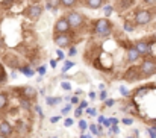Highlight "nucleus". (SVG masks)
Instances as JSON below:
<instances>
[{"label":"nucleus","instance_id":"nucleus-30","mask_svg":"<svg viewBox=\"0 0 156 138\" xmlns=\"http://www.w3.org/2000/svg\"><path fill=\"white\" fill-rule=\"evenodd\" d=\"M70 103H71V105H77V103H79V97H77V96L70 97Z\"/></svg>","mask_w":156,"mask_h":138},{"label":"nucleus","instance_id":"nucleus-23","mask_svg":"<svg viewBox=\"0 0 156 138\" xmlns=\"http://www.w3.org/2000/svg\"><path fill=\"white\" fill-rule=\"evenodd\" d=\"M17 129L18 131H21V132H26V125H24V122H17Z\"/></svg>","mask_w":156,"mask_h":138},{"label":"nucleus","instance_id":"nucleus-28","mask_svg":"<svg viewBox=\"0 0 156 138\" xmlns=\"http://www.w3.org/2000/svg\"><path fill=\"white\" fill-rule=\"evenodd\" d=\"M73 118H65V122H64V126L65 128H70V126H73Z\"/></svg>","mask_w":156,"mask_h":138},{"label":"nucleus","instance_id":"nucleus-9","mask_svg":"<svg viewBox=\"0 0 156 138\" xmlns=\"http://www.w3.org/2000/svg\"><path fill=\"white\" fill-rule=\"evenodd\" d=\"M20 93H21V97L29 99V100L35 99V97H37V94H38L37 88H35V87H30V85H24V87L20 90Z\"/></svg>","mask_w":156,"mask_h":138},{"label":"nucleus","instance_id":"nucleus-19","mask_svg":"<svg viewBox=\"0 0 156 138\" xmlns=\"http://www.w3.org/2000/svg\"><path fill=\"white\" fill-rule=\"evenodd\" d=\"M20 106H21L23 109H26V111H30V109H32V103H30V100H29V99H24V97L20 99Z\"/></svg>","mask_w":156,"mask_h":138},{"label":"nucleus","instance_id":"nucleus-33","mask_svg":"<svg viewBox=\"0 0 156 138\" xmlns=\"http://www.w3.org/2000/svg\"><path fill=\"white\" fill-rule=\"evenodd\" d=\"M147 132H149L150 138H156V131H155V129H152V128H147Z\"/></svg>","mask_w":156,"mask_h":138},{"label":"nucleus","instance_id":"nucleus-7","mask_svg":"<svg viewBox=\"0 0 156 138\" xmlns=\"http://www.w3.org/2000/svg\"><path fill=\"white\" fill-rule=\"evenodd\" d=\"M70 29H71V27H70V24L67 23L65 17L59 18V20L55 23V34H68Z\"/></svg>","mask_w":156,"mask_h":138},{"label":"nucleus","instance_id":"nucleus-12","mask_svg":"<svg viewBox=\"0 0 156 138\" xmlns=\"http://www.w3.org/2000/svg\"><path fill=\"white\" fill-rule=\"evenodd\" d=\"M141 56H140V53L136 52V49L133 46H129L127 49V61L129 62H135V61H138Z\"/></svg>","mask_w":156,"mask_h":138},{"label":"nucleus","instance_id":"nucleus-14","mask_svg":"<svg viewBox=\"0 0 156 138\" xmlns=\"http://www.w3.org/2000/svg\"><path fill=\"white\" fill-rule=\"evenodd\" d=\"M102 5H103V0H87V6L91 9H99L102 8Z\"/></svg>","mask_w":156,"mask_h":138},{"label":"nucleus","instance_id":"nucleus-37","mask_svg":"<svg viewBox=\"0 0 156 138\" xmlns=\"http://www.w3.org/2000/svg\"><path fill=\"white\" fill-rule=\"evenodd\" d=\"M35 111H37V112H38V115H40V117H41V118H44V114H43V111H41V108H40V106H38V105H37V106H35Z\"/></svg>","mask_w":156,"mask_h":138},{"label":"nucleus","instance_id":"nucleus-22","mask_svg":"<svg viewBox=\"0 0 156 138\" xmlns=\"http://www.w3.org/2000/svg\"><path fill=\"white\" fill-rule=\"evenodd\" d=\"M71 108H73V105H71V103H68V105H65V106L62 108V111H61V114H62V115H67V114H68V112L71 111Z\"/></svg>","mask_w":156,"mask_h":138},{"label":"nucleus","instance_id":"nucleus-40","mask_svg":"<svg viewBox=\"0 0 156 138\" xmlns=\"http://www.w3.org/2000/svg\"><path fill=\"white\" fill-rule=\"evenodd\" d=\"M102 125H105L106 128H111V122H109V118H105V120H103V123H102Z\"/></svg>","mask_w":156,"mask_h":138},{"label":"nucleus","instance_id":"nucleus-55","mask_svg":"<svg viewBox=\"0 0 156 138\" xmlns=\"http://www.w3.org/2000/svg\"><path fill=\"white\" fill-rule=\"evenodd\" d=\"M88 138H90V137H88Z\"/></svg>","mask_w":156,"mask_h":138},{"label":"nucleus","instance_id":"nucleus-10","mask_svg":"<svg viewBox=\"0 0 156 138\" xmlns=\"http://www.w3.org/2000/svg\"><path fill=\"white\" fill-rule=\"evenodd\" d=\"M12 132H14L12 125H11L9 122H6V120H2V122H0V134L9 138L12 135Z\"/></svg>","mask_w":156,"mask_h":138},{"label":"nucleus","instance_id":"nucleus-8","mask_svg":"<svg viewBox=\"0 0 156 138\" xmlns=\"http://www.w3.org/2000/svg\"><path fill=\"white\" fill-rule=\"evenodd\" d=\"M133 47L136 49V52L140 53V56H147L149 53H150V44L147 43V41H136Z\"/></svg>","mask_w":156,"mask_h":138},{"label":"nucleus","instance_id":"nucleus-48","mask_svg":"<svg viewBox=\"0 0 156 138\" xmlns=\"http://www.w3.org/2000/svg\"><path fill=\"white\" fill-rule=\"evenodd\" d=\"M143 2H146V3H155L156 0H143Z\"/></svg>","mask_w":156,"mask_h":138},{"label":"nucleus","instance_id":"nucleus-13","mask_svg":"<svg viewBox=\"0 0 156 138\" xmlns=\"http://www.w3.org/2000/svg\"><path fill=\"white\" fill-rule=\"evenodd\" d=\"M153 88V85H146V87H143V88H138L136 91L133 93V96H135V99H141V97H144L149 90H152Z\"/></svg>","mask_w":156,"mask_h":138},{"label":"nucleus","instance_id":"nucleus-54","mask_svg":"<svg viewBox=\"0 0 156 138\" xmlns=\"http://www.w3.org/2000/svg\"><path fill=\"white\" fill-rule=\"evenodd\" d=\"M53 138H58V137H53Z\"/></svg>","mask_w":156,"mask_h":138},{"label":"nucleus","instance_id":"nucleus-46","mask_svg":"<svg viewBox=\"0 0 156 138\" xmlns=\"http://www.w3.org/2000/svg\"><path fill=\"white\" fill-rule=\"evenodd\" d=\"M103 120H105V117H103V115H99V123H100V125L103 123Z\"/></svg>","mask_w":156,"mask_h":138},{"label":"nucleus","instance_id":"nucleus-20","mask_svg":"<svg viewBox=\"0 0 156 138\" xmlns=\"http://www.w3.org/2000/svg\"><path fill=\"white\" fill-rule=\"evenodd\" d=\"M71 67H74V62H73V61H67V62H65V65L62 67V74H65V73H67V70H70Z\"/></svg>","mask_w":156,"mask_h":138},{"label":"nucleus","instance_id":"nucleus-24","mask_svg":"<svg viewBox=\"0 0 156 138\" xmlns=\"http://www.w3.org/2000/svg\"><path fill=\"white\" fill-rule=\"evenodd\" d=\"M87 128H88L87 120H80V122H79V129H80V131H87Z\"/></svg>","mask_w":156,"mask_h":138},{"label":"nucleus","instance_id":"nucleus-17","mask_svg":"<svg viewBox=\"0 0 156 138\" xmlns=\"http://www.w3.org/2000/svg\"><path fill=\"white\" fill-rule=\"evenodd\" d=\"M61 5V0H46V6L47 9H52V11H56Z\"/></svg>","mask_w":156,"mask_h":138},{"label":"nucleus","instance_id":"nucleus-38","mask_svg":"<svg viewBox=\"0 0 156 138\" xmlns=\"http://www.w3.org/2000/svg\"><path fill=\"white\" fill-rule=\"evenodd\" d=\"M76 53H77V50H76V47H71V46H70V52H68V55H70V56H74Z\"/></svg>","mask_w":156,"mask_h":138},{"label":"nucleus","instance_id":"nucleus-11","mask_svg":"<svg viewBox=\"0 0 156 138\" xmlns=\"http://www.w3.org/2000/svg\"><path fill=\"white\" fill-rule=\"evenodd\" d=\"M41 14H43V8L38 6V5H32V6H29V9H27V15H29L32 20L40 18Z\"/></svg>","mask_w":156,"mask_h":138},{"label":"nucleus","instance_id":"nucleus-1","mask_svg":"<svg viewBox=\"0 0 156 138\" xmlns=\"http://www.w3.org/2000/svg\"><path fill=\"white\" fill-rule=\"evenodd\" d=\"M94 31H96L97 35H100V37L106 38V37H109L111 32H112V24H111L108 20L100 18V20H97V21L94 23Z\"/></svg>","mask_w":156,"mask_h":138},{"label":"nucleus","instance_id":"nucleus-44","mask_svg":"<svg viewBox=\"0 0 156 138\" xmlns=\"http://www.w3.org/2000/svg\"><path fill=\"white\" fill-rule=\"evenodd\" d=\"M79 106L83 109V108H87V106H88V103H87V102H80V105H79Z\"/></svg>","mask_w":156,"mask_h":138},{"label":"nucleus","instance_id":"nucleus-53","mask_svg":"<svg viewBox=\"0 0 156 138\" xmlns=\"http://www.w3.org/2000/svg\"><path fill=\"white\" fill-rule=\"evenodd\" d=\"M153 129H155V131H156V128H153Z\"/></svg>","mask_w":156,"mask_h":138},{"label":"nucleus","instance_id":"nucleus-4","mask_svg":"<svg viewBox=\"0 0 156 138\" xmlns=\"http://www.w3.org/2000/svg\"><path fill=\"white\" fill-rule=\"evenodd\" d=\"M55 44L59 47H70L71 46V37L68 34H55L53 37Z\"/></svg>","mask_w":156,"mask_h":138},{"label":"nucleus","instance_id":"nucleus-3","mask_svg":"<svg viewBox=\"0 0 156 138\" xmlns=\"http://www.w3.org/2000/svg\"><path fill=\"white\" fill-rule=\"evenodd\" d=\"M65 20H67V23L70 24V27L77 29V27H80L82 23H83V15L79 14V12H70V14L65 17Z\"/></svg>","mask_w":156,"mask_h":138},{"label":"nucleus","instance_id":"nucleus-49","mask_svg":"<svg viewBox=\"0 0 156 138\" xmlns=\"http://www.w3.org/2000/svg\"><path fill=\"white\" fill-rule=\"evenodd\" d=\"M80 138H88V135H85V134H83V135H80Z\"/></svg>","mask_w":156,"mask_h":138},{"label":"nucleus","instance_id":"nucleus-45","mask_svg":"<svg viewBox=\"0 0 156 138\" xmlns=\"http://www.w3.org/2000/svg\"><path fill=\"white\" fill-rule=\"evenodd\" d=\"M56 64H58V61H56V59H52V61H50V65H52L53 68L56 67Z\"/></svg>","mask_w":156,"mask_h":138},{"label":"nucleus","instance_id":"nucleus-5","mask_svg":"<svg viewBox=\"0 0 156 138\" xmlns=\"http://www.w3.org/2000/svg\"><path fill=\"white\" fill-rule=\"evenodd\" d=\"M143 76H141V71H140V67H130L126 73H124V79L127 82H136L140 81Z\"/></svg>","mask_w":156,"mask_h":138},{"label":"nucleus","instance_id":"nucleus-31","mask_svg":"<svg viewBox=\"0 0 156 138\" xmlns=\"http://www.w3.org/2000/svg\"><path fill=\"white\" fill-rule=\"evenodd\" d=\"M123 123H124L126 126H130V125L133 123V118H127V117H124V118H123Z\"/></svg>","mask_w":156,"mask_h":138},{"label":"nucleus","instance_id":"nucleus-42","mask_svg":"<svg viewBox=\"0 0 156 138\" xmlns=\"http://www.w3.org/2000/svg\"><path fill=\"white\" fill-rule=\"evenodd\" d=\"M50 122H52V123H58V122H59V117H58V115H56V117H52Z\"/></svg>","mask_w":156,"mask_h":138},{"label":"nucleus","instance_id":"nucleus-41","mask_svg":"<svg viewBox=\"0 0 156 138\" xmlns=\"http://www.w3.org/2000/svg\"><path fill=\"white\" fill-rule=\"evenodd\" d=\"M111 11H112V8H111V6H106V8H105V12H106V15H109V14H111Z\"/></svg>","mask_w":156,"mask_h":138},{"label":"nucleus","instance_id":"nucleus-52","mask_svg":"<svg viewBox=\"0 0 156 138\" xmlns=\"http://www.w3.org/2000/svg\"><path fill=\"white\" fill-rule=\"evenodd\" d=\"M155 73H156V67H155Z\"/></svg>","mask_w":156,"mask_h":138},{"label":"nucleus","instance_id":"nucleus-21","mask_svg":"<svg viewBox=\"0 0 156 138\" xmlns=\"http://www.w3.org/2000/svg\"><path fill=\"white\" fill-rule=\"evenodd\" d=\"M61 5L65 6V8H71L76 5V0H61Z\"/></svg>","mask_w":156,"mask_h":138},{"label":"nucleus","instance_id":"nucleus-16","mask_svg":"<svg viewBox=\"0 0 156 138\" xmlns=\"http://www.w3.org/2000/svg\"><path fill=\"white\" fill-rule=\"evenodd\" d=\"M8 102H9V96H8V93H0V111L6 108Z\"/></svg>","mask_w":156,"mask_h":138},{"label":"nucleus","instance_id":"nucleus-39","mask_svg":"<svg viewBox=\"0 0 156 138\" xmlns=\"http://www.w3.org/2000/svg\"><path fill=\"white\" fill-rule=\"evenodd\" d=\"M38 73H40L41 76H44V74H46V67H38Z\"/></svg>","mask_w":156,"mask_h":138},{"label":"nucleus","instance_id":"nucleus-29","mask_svg":"<svg viewBox=\"0 0 156 138\" xmlns=\"http://www.w3.org/2000/svg\"><path fill=\"white\" fill-rule=\"evenodd\" d=\"M90 131H91L94 135H99V129H97V126H96V125H90Z\"/></svg>","mask_w":156,"mask_h":138},{"label":"nucleus","instance_id":"nucleus-34","mask_svg":"<svg viewBox=\"0 0 156 138\" xmlns=\"http://www.w3.org/2000/svg\"><path fill=\"white\" fill-rule=\"evenodd\" d=\"M115 103V100H112V99H106L105 100V106H112Z\"/></svg>","mask_w":156,"mask_h":138},{"label":"nucleus","instance_id":"nucleus-18","mask_svg":"<svg viewBox=\"0 0 156 138\" xmlns=\"http://www.w3.org/2000/svg\"><path fill=\"white\" fill-rule=\"evenodd\" d=\"M62 102V97H46V103L49 105V106H55V105H59Z\"/></svg>","mask_w":156,"mask_h":138},{"label":"nucleus","instance_id":"nucleus-43","mask_svg":"<svg viewBox=\"0 0 156 138\" xmlns=\"http://www.w3.org/2000/svg\"><path fill=\"white\" fill-rule=\"evenodd\" d=\"M88 96H90V99H96V97H97L94 91H90V94H88Z\"/></svg>","mask_w":156,"mask_h":138},{"label":"nucleus","instance_id":"nucleus-26","mask_svg":"<svg viewBox=\"0 0 156 138\" xmlns=\"http://www.w3.org/2000/svg\"><path fill=\"white\" fill-rule=\"evenodd\" d=\"M61 87H62V90H65V91H70V90H71V84H70V82H62Z\"/></svg>","mask_w":156,"mask_h":138},{"label":"nucleus","instance_id":"nucleus-15","mask_svg":"<svg viewBox=\"0 0 156 138\" xmlns=\"http://www.w3.org/2000/svg\"><path fill=\"white\" fill-rule=\"evenodd\" d=\"M18 70L24 74V76H27V78H32L34 74H35V71L29 67V65H23V67H18Z\"/></svg>","mask_w":156,"mask_h":138},{"label":"nucleus","instance_id":"nucleus-6","mask_svg":"<svg viewBox=\"0 0 156 138\" xmlns=\"http://www.w3.org/2000/svg\"><path fill=\"white\" fill-rule=\"evenodd\" d=\"M135 21H136V24H149L150 21H152V14H150V11H138L136 12V15H135Z\"/></svg>","mask_w":156,"mask_h":138},{"label":"nucleus","instance_id":"nucleus-32","mask_svg":"<svg viewBox=\"0 0 156 138\" xmlns=\"http://www.w3.org/2000/svg\"><path fill=\"white\" fill-rule=\"evenodd\" d=\"M120 93H121L124 97H129V91H127V88H126V87H120Z\"/></svg>","mask_w":156,"mask_h":138},{"label":"nucleus","instance_id":"nucleus-50","mask_svg":"<svg viewBox=\"0 0 156 138\" xmlns=\"http://www.w3.org/2000/svg\"><path fill=\"white\" fill-rule=\"evenodd\" d=\"M0 138H8V137H5V135H2V134H0Z\"/></svg>","mask_w":156,"mask_h":138},{"label":"nucleus","instance_id":"nucleus-2","mask_svg":"<svg viewBox=\"0 0 156 138\" xmlns=\"http://www.w3.org/2000/svg\"><path fill=\"white\" fill-rule=\"evenodd\" d=\"M155 67H156V61H153V59H146V61L141 64L140 71H141V74H143L144 78H149V76L155 74Z\"/></svg>","mask_w":156,"mask_h":138},{"label":"nucleus","instance_id":"nucleus-25","mask_svg":"<svg viewBox=\"0 0 156 138\" xmlns=\"http://www.w3.org/2000/svg\"><path fill=\"white\" fill-rule=\"evenodd\" d=\"M87 114L91 115V117H96V115H97V109H94V108H87Z\"/></svg>","mask_w":156,"mask_h":138},{"label":"nucleus","instance_id":"nucleus-35","mask_svg":"<svg viewBox=\"0 0 156 138\" xmlns=\"http://www.w3.org/2000/svg\"><path fill=\"white\" fill-rule=\"evenodd\" d=\"M99 97H100V100H103V102H105V100L108 99V93L102 90V93H100V96H99Z\"/></svg>","mask_w":156,"mask_h":138},{"label":"nucleus","instance_id":"nucleus-51","mask_svg":"<svg viewBox=\"0 0 156 138\" xmlns=\"http://www.w3.org/2000/svg\"><path fill=\"white\" fill-rule=\"evenodd\" d=\"M32 2H38V0H32Z\"/></svg>","mask_w":156,"mask_h":138},{"label":"nucleus","instance_id":"nucleus-47","mask_svg":"<svg viewBox=\"0 0 156 138\" xmlns=\"http://www.w3.org/2000/svg\"><path fill=\"white\" fill-rule=\"evenodd\" d=\"M58 58H59V59H61V58H64V55H62V52H59V50H58Z\"/></svg>","mask_w":156,"mask_h":138},{"label":"nucleus","instance_id":"nucleus-27","mask_svg":"<svg viewBox=\"0 0 156 138\" xmlns=\"http://www.w3.org/2000/svg\"><path fill=\"white\" fill-rule=\"evenodd\" d=\"M82 114H83V109H82L80 106H77V109L74 111V117H77V118H79V117H82Z\"/></svg>","mask_w":156,"mask_h":138},{"label":"nucleus","instance_id":"nucleus-36","mask_svg":"<svg viewBox=\"0 0 156 138\" xmlns=\"http://www.w3.org/2000/svg\"><path fill=\"white\" fill-rule=\"evenodd\" d=\"M124 29H126L127 32H132V31H133V26H132L130 23H126V24H124Z\"/></svg>","mask_w":156,"mask_h":138}]
</instances>
